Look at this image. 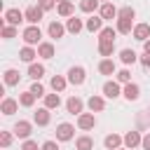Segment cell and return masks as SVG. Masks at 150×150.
I'll list each match as a JSON object with an SVG mask.
<instances>
[{
	"label": "cell",
	"mask_w": 150,
	"mask_h": 150,
	"mask_svg": "<svg viewBox=\"0 0 150 150\" xmlns=\"http://www.w3.org/2000/svg\"><path fill=\"white\" fill-rule=\"evenodd\" d=\"M141 63H143L145 68H150V54H143V56H141Z\"/></svg>",
	"instance_id": "obj_45"
},
{
	"label": "cell",
	"mask_w": 150,
	"mask_h": 150,
	"mask_svg": "<svg viewBox=\"0 0 150 150\" xmlns=\"http://www.w3.org/2000/svg\"><path fill=\"white\" fill-rule=\"evenodd\" d=\"M80 9L87 12V14H91V12L98 9V0H80Z\"/></svg>",
	"instance_id": "obj_36"
},
{
	"label": "cell",
	"mask_w": 150,
	"mask_h": 150,
	"mask_svg": "<svg viewBox=\"0 0 150 150\" xmlns=\"http://www.w3.org/2000/svg\"><path fill=\"white\" fill-rule=\"evenodd\" d=\"M42 150H59V143L56 141H45L42 143Z\"/></svg>",
	"instance_id": "obj_43"
},
{
	"label": "cell",
	"mask_w": 150,
	"mask_h": 150,
	"mask_svg": "<svg viewBox=\"0 0 150 150\" xmlns=\"http://www.w3.org/2000/svg\"><path fill=\"white\" fill-rule=\"evenodd\" d=\"M115 35H117V28L105 26V28L98 30V42H115Z\"/></svg>",
	"instance_id": "obj_20"
},
{
	"label": "cell",
	"mask_w": 150,
	"mask_h": 150,
	"mask_svg": "<svg viewBox=\"0 0 150 150\" xmlns=\"http://www.w3.org/2000/svg\"><path fill=\"white\" fill-rule=\"evenodd\" d=\"M87 105H89V110L91 112H101L103 108H105V101H103V96H89V101H87Z\"/></svg>",
	"instance_id": "obj_23"
},
{
	"label": "cell",
	"mask_w": 150,
	"mask_h": 150,
	"mask_svg": "<svg viewBox=\"0 0 150 150\" xmlns=\"http://www.w3.org/2000/svg\"><path fill=\"white\" fill-rule=\"evenodd\" d=\"M141 141H143V136L138 131H127L124 134V148H129V150H134L136 145H141Z\"/></svg>",
	"instance_id": "obj_14"
},
{
	"label": "cell",
	"mask_w": 150,
	"mask_h": 150,
	"mask_svg": "<svg viewBox=\"0 0 150 150\" xmlns=\"http://www.w3.org/2000/svg\"><path fill=\"white\" fill-rule=\"evenodd\" d=\"M77 127H80L82 131L94 129V127H96V117H94V112H82V115H77Z\"/></svg>",
	"instance_id": "obj_6"
},
{
	"label": "cell",
	"mask_w": 150,
	"mask_h": 150,
	"mask_svg": "<svg viewBox=\"0 0 150 150\" xmlns=\"http://www.w3.org/2000/svg\"><path fill=\"white\" fill-rule=\"evenodd\" d=\"M143 52H145V54H150V38L143 42Z\"/></svg>",
	"instance_id": "obj_46"
},
{
	"label": "cell",
	"mask_w": 150,
	"mask_h": 150,
	"mask_svg": "<svg viewBox=\"0 0 150 150\" xmlns=\"http://www.w3.org/2000/svg\"><path fill=\"white\" fill-rule=\"evenodd\" d=\"M56 2H59V0H38V5H40V7L45 9V12L54 9V7H56Z\"/></svg>",
	"instance_id": "obj_41"
},
{
	"label": "cell",
	"mask_w": 150,
	"mask_h": 150,
	"mask_svg": "<svg viewBox=\"0 0 150 150\" xmlns=\"http://www.w3.org/2000/svg\"><path fill=\"white\" fill-rule=\"evenodd\" d=\"M42 75H45V66L42 63H30L28 66V77L30 80H40Z\"/></svg>",
	"instance_id": "obj_30"
},
{
	"label": "cell",
	"mask_w": 150,
	"mask_h": 150,
	"mask_svg": "<svg viewBox=\"0 0 150 150\" xmlns=\"http://www.w3.org/2000/svg\"><path fill=\"white\" fill-rule=\"evenodd\" d=\"M56 12H59L61 16H66V19L75 16V7H73V2H70V0H63V2H59V5H56Z\"/></svg>",
	"instance_id": "obj_17"
},
{
	"label": "cell",
	"mask_w": 150,
	"mask_h": 150,
	"mask_svg": "<svg viewBox=\"0 0 150 150\" xmlns=\"http://www.w3.org/2000/svg\"><path fill=\"white\" fill-rule=\"evenodd\" d=\"M141 145H143V150H150V131L143 136V141H141Z\"/></svg>",
	"instance_id": "obj_44"
},
{
	"label": "cell",
	"mask_w": 150,
	"mask_h": 150,
	"mask_svg": "<svg viewBox=\"0 0 150 150\" xmlns=\"http://www.w3.org/2000/svg\"><path fill=\"white\" fill-rule=\"evenodd\" d=\"M82 108H84V103H82V98H77V96H70V98L66 101V110H68L70 115H82Z\"/></svg>",
	"instance_id": "obj_11"
},
{
	"label": "cell",
	"mask_w": 150,
	"mask_h": 150,
	"mask_svg": "<svg viewBox=\"0 0 150 150\" xmlns=\"http://www.w3.org/2000/svg\"><path fill=\"white\" fill-rule=\"evenodd\" d=\"M47 33H49V38L59 40V38H63V33H66V26H63V23H59V21H52V23L47 26Z\"/></svg>",
	"instance_id": "obj_18"
},
{
	"label": "cell",
	"mask_w": 150,
	"mask_h": 150,
	"mask_svg": "<svg viewBox=\"0 0 150 150\" xmlns=\"http://www.w3.org/2000/svg\"><path fill=\"white\" fill-rule=\"evenodd\" d=\"M117 19H129V21H134L136 19V9L134 7H120V12H117Z\"/></svg>",
	"instance_id": "obj_34"
},
{
	"label": "cell",
	"mask_w": 150,
	"mask_h": 150,
	"mask_svg": "<svg viewBox=\"0 0 150 150\" xmlns=\"http://www.w3.org/2000/svg\"><path fill=\"white\" fill-rule=\"evenodd\" d=\"M75 148H77V150H94V138L87 136V134H84V136H77V138H75Z\"/></svg>",
	"instance_id": "obj_24"
},
{
	"label": "cell",
	"mask_w": 150,
	"mask_h": 150,
	"mask_svg": "<svg viewBox=\"0 0 150 150\" xmlns=\"http://www.w3.org/2000/svg\"><path fill=\"white\" fill-rule=\"evenodd\" d=\"M103 96H105V98H117V96H122L120 82H115V80H108V82L103 84Z\"/></svg>",
	"instance_id": "obj_8"
},
{
	"label": "cell",
	"mask_w": 150,
	"mask_h": 150,
	"mask_svg": "<svg viewBox=\"0 0 150 150\" xmlns=\"http://www.w3.org/2000/svg\"><path fill=\"white\" fill-rule=\"evenodd\" d=\"M21 21H26V14L23 12H19V9H7L5 12V23H9V26H19Z\"/></svg>",
	"instance_id": "obj_7"
},
{
	"label": "cell",
	"mask_w": 150,
	"mask_h": 150,
	"mask_svg": "<svg viewBox=\"0 0 150 150\" xmlns=\"http://www.w3.org/2000/svg\"><path fill=\"white\" fill-rule=\"evenodd\" d=\"M38 56V49H33L30 45H26V47H21V52H19V59L21 61H26V63H33V59Z\"/></svg>",
	"instance_id": "obj_25"
},
{
	"label": "cell",
	"mask_w": 150,
	"mask_h": 150,
	"mask_svg": "<svg viewBox=\"0 0 150 150\" xmlns=\"http://www.w3.org/2000/svg\"><path fill=\"white\" fill-rule=\"evenodd\" d=\"M84 80H87V70H84L82 66H73V68L68 70V82H70V84L80 87V84H84Z\"/></svg>",
	"instance_id": "obj_2"
},
{
	"label": "cell",
	"mask_w": 150,
	"mask_h": 150,
	"mask_svg": "<svg viewBox=\"0 0 150 150\" xmlns=\"http://www.w3.org/2000/svg\"><path fill=\"white\" fill-rule=\"evenodd\" d=\"M30 91H33V94H35L38 98H40V96H45V87L40 84V80H35V82L30 84Z\"/></svg>",
	"instance_id": "obj_39"
},
{
	"label": "cell",
	"mask_w": 150,
	"mask_h": 150,
	"mask_svg": "<svg viewBox=\"0 0 150 150\" xmlns=\"http://www.w3.org/2000/svg\"><path fill=\"white\" fill-rule=\"evenodd\" d=\"M21 150H42V148H38V143H35V141L26 138V141H23V145H21Z\"/></svg>",
	"instance_id": "obj_42"
},
{
	"label": "cell",
	"mask_w": 150,
	"mask_h": 150,
	"mask_svg": "<svg viewBox=\"0 0 150 150\" xmlns=\"http://www.w3.org/2000/svg\"><path fill=\"white\" fill-rule=\"evenodd\" d=\"M35 98H38V96H35V94H33L30 89H28V91H23V94H19V103H21L23 108H33Z\"/></svg>",
	"instance_id": "obj_32"
},
{
	"label": "cell",
	"mask_w": 150,
	"mask_h": 150,
	"mask_svg": "<svg viewBox=\"0 0 150 150\" xmlns=\"http://www.w3.org/2000/svg\"><path fill=\"white\" fill-rule=\"evenodd\" d=\"M84 28L89 30V33H98L101 28H103V16L98 14V16H89L87 21H84Z\"/></svg>",
	"instance_id": "obj_16"
},
{
	"label": "cell",
	"mask_w": 150,
	"mask_h": 150,
	"mask_svg": "<svg viewBox=\"0 0 150 150\" xmlns=\"http://www.w3.org/2000/svg\"><path fill=\"white\" fill-rule=\"evenodd\" d=\"M122 143H124V136H117V134H108L103 138V145L108 150H117V148H122Z\"/></svg>",
	"instance_id": "obj_15"
},
{
	"label": "cell",
	"mask_w": 150,
	"mask_h": 150,
	"mask_svg": "<svg viewBox=\"0 0 150 150\" xmlns=\"http://www.w3.org/2000/svg\"><path fill=\"white\" fill-rule=\"evenodd\" d=\"M117 33H122V35H129V33H134V26H131V21L129 19H117Z\"/></svg>",
	"instance_id": "obj_33"
},
{
	"label": "cell",
	"mask_w": 150,
	"mask_h": 150,
	"mask_svg": "<svg viewBox=\"0 0 150 150\" xmlns=\"http://www.w3.org/2000/svg\"><path fill=\"white\" fill-rule=\"evenodd\" d=\"M14 35H16V26H9V23H5V26H2V38H5V40H12Z\"/></svg>",
	"instance_id": "obj_38"
},
{
	"label": "cell",
	"mask_w": 150,
	"mask_h": 150,
	"mask_svg": "<svg viewBox=\"0 0 150 150\" xmlns=\"http://www.w3.org/2000/svg\"><path fill=\"white\" fill-rule=\"evenodd\" d=\"M117 150H129V148H117Z\"/></svg>",
	"instance_id": "obj_47"
},
{
	"label": "cell",
	"mask_w": 150,
	"mask_h": 150,
	"mask_svg": "<svg viewBox=\"0 0 150 150\" xmlns=\"http://www.w3.org/2000/svg\"><path fill=\"white\" fill-rule=\"evenodd\" d=\"M59 105H61V96H59V91H54V94H45V108L56 110Z\"/></svg>",
	"instance_id": "obj_26"
},
{
	"label": "cell",
	"mask_w": 150,
	"mask_h": 150,
	"mask_svg": "<svg viewBox=\"0 0 150 150\" xmlns=\"http://www.w3.org/2000/svg\"><path fill=\"white\" fill-rule=\"evenodd\" d=\"M73 136H75V127H73V124L61 122V124L56 127V141H73Z\"/></svg>",
	"instance_id": "obj_3"
},
{
	"label": "cell",
	"mask_w": 150,
	"mask_h": 150,
	"mask_svg": "<svg viewBox=\"0 0 150 150\" xmlns=\"http://www.w3.org/2000/svg\"><path fill=\"white\" fill-rule=\"evenodd\" d=\"M112 52H115V42H98V54L101 56H112Z\"/></svg>",
	"instance_id": "obj_35"
},
{
	"label": "cell",
	"mask_w": 150,
	"mask_h": 150,
	"mask_svg": "<svg viewBox=\"0 0 150 150\" xmlns=\"http://www.w3.org/2000/svg\"><path fill=\"white\" fill-rule=\"evenodd\" d=\"M38 56L52 59V56H54V45H52V42H40V45H38Z\"/></svg>",
	"instance_id": "obj_27"
},
{
	"label": "cell",
	"mask_w": 150,
	"mask_h": 150,
	"mask_svg": "<svg viewBox=\"0 0 150 150\" xmlns=\"http://www.w3.org/2000/svg\"><path fill=\"white\" fill-rule=\"evenodd\" d=\"M30 134H33V124H30L28 120H19V122L14 124V136H19V138L26 141Z\"/></svg>",
	"instance_id": "obj_4"
},
{
	"label": "cell",
	"mask_w": 150,
	"mask_h": 150,
	"mask_svg": "<svg viewBox=\"0 0 150 150\" xmlns=\"http://www.w3.org/2000/svg\"><path fill=\"white\" fill-rule=\"evenodd\" d=\"M21 38H23V42L26 45H40V38H42V30L35 26V23H30L28 28H23V33H21Z\"/></svg>",
	"instance_id": "obj_1"
},
{
	"label": "cell",
	"mask_w": 150,
	"mask_h": 150,
	"mask_svg": "<svg viewBox=\"0 0 150 150\" xmlns=\"http://www.w3.org/2000/svg\"><path fill=\"white\" fill-rule=\"evenodd\" d=\"M82 28H84V23H82V19H77V16H70V19L66 21V30L73 33V35H77Z\"/></svg>",
	"instance_id": "obj_21"
},
{
	"label": "cell",
	"mask_w": 150,
	"mask_h": 150,
	"mask_svg": "<svg viewBox=\"0 0 150 150\" xmlns=\"http://www.w3.org/2000/svg\"><path fill=\"white\" fill-rule=\"evenodd\" d=\"M117 12H120V9H117L112 2H103V5L98 7V14L103 16V21H105V19H117Z\"/></svg>",
	"instance_id": "obj_12"
},
{
	"label": "cell",
	"mask_w": 150,
	"mask_h": 150,
	"mask_svg": "<svg viewBox=\"0 0 150 150\" xmlns=\"http://www.w3.org/2000/svg\"><path fill=\"white\" fill-rule=\"evenodd\" d=\"M122 96H124L127 101H136V98L141 96V87H138L136 82H129V84H124V89H122Z\"/></svg>",
	"instance_id": "obj_10"
},
{
	"label": "cell",
	"mask_w": 150,
	"mask_h": 150,
	"mask_svg": "<svg viewBox=\"0 0 150 150\" xmlns=\"http://www.w3.org/2000/svg\"><path fill=\"white\" fill-rule=\"evenodd\" d=\"M9 143H12V134L9 131H0V145L2 148H9Z\"/></svg>",
	"instance_id": "obj_40"
},
{
	"label": "cell",
	"mask_w": 150,
	"mask_h": 150,
	"mask_svg": "<svg viewBox=\"0 0 150 150\" xmlns=\"http://www.w3.org/2000/svg\"><path fill=\"white\" fill-rule=\"evenodd\" d=\"M49 120H52L49 108H38V110L33 112V122H35L38 127H47V124H49Z\"/></svg>",
	"instance_id": "obj_9"
},
{
	"label": "cell",
	"mask_w": 150,
	"mask_h": 150,
	"mask_svg": "<svg viewBox=\"0 0 150 150\" xmlns=\"http://www.w3.org/2000/svg\"><path fill=\"white\" fill-rule=\"evenodd\" d=\"M49 84H52V89H54V91H59V94H61V91L66 89V84H68V77H63V75H54V77L49 80Z\"/></svg>",
	"instance_id": "obj_28"
},
{
	"label": "cell",
	"mask_w": 150,
	"mask_h": 150,
	"mask_svg": "<svg viewBox=\"0 0 150 150\" xmlns=\"http://www.w3.org/2000/svg\"><path fill=\"white\" fill-rule=\"evenodd\" d=\"M23 14H26V21H28V23H35V26H38L40 19H42V14H45V9H42L40 5H30Z\"/></svg>",
	"instance_id": "obj_5"
},
{
	"label": "cell",
	"mask_w": 150,
	"mask_h": 150,
	"mask_svg": "<svg viewBox=\"0 0 150 150\" xmlns=\"http://www.w3.org/2000/svg\"><path fill=\"white\" fill-rule=\"evenodd\" d=\"M136 59H138V54H136L134 49H122V52H120V61H122L124 66H129V63H136Z\"/></svg>",
	"instance_id": "obj_29"
},
{
	"label": "cell",
	"mask_w": 150,
	"mask_h": 150,
	"mask_svg": "<svg viewBox=\"0 0 150 150\" xmlns=\"http://www.w3.org/2000/svg\"><path fill=\"white\" fill-rule=\"evenodd\" d=\"M59 2H63V0H59Z\"/></svg>",
	"instance_id": "obj_49"
},
{
	"label": "cell",
	"mask_w": 150,
	"mask_h": 150,
	"mask_svg": "<svg viewBox=\"0 0 150 150\" xmlns=\"http://www.w3.org/2000/svg\"><path fill=\"white\" fill-rule=\"evenodd\" d=\"M117 82H120V84H129V82H131V70L122 68V70L117 73Z\"/></svg>",
	"instance_id": "obj_37"
},
{
	"label": "cell",
	"mask_w": 150,
	"mask_h": 150,
	"mask_svg": "<svg viewBox=\"0 0 150 150\" xmlns=\"http://www.w3.org/2000/svg\"><path fill=\"white\" fill-rule=\"evenodd\" d=\"M19 110V101L16 98H2V103H0V112L2 115H14Z\"/></svg>",
	"instance_id": "obj_13"
},
{
	"label": "cell",
	"mask_w": 150,
	"mask_h": 150,
	"mask_svg": "<svg viewBox=\"0 0 150 150\" xmlns=\"http://www.w3.org/2000/svg\"><path fill=\"white\" fill-rule=\"evenodd\" d=\"M115 70H117V66H115L112 59H103V61L98 63V73H101V75H115Z\"/></svg>",
	"instance_id": "obj_22"
},
{
	"label": "cell",
	"mask_w": 150,
	"mask_h": 150,
	"mask_svg": "<svg viewBox=\"0 0 150 150\" xmlns=\"http://www.w3.org/2000/svg\"><path fill=\"white\" fill-rule=\"evenodd\" d=\"M134 38L141 40V42H145V40L150 38V26H148V23H136V26H134Z\"/></svg>",
	"instance_id": "obj_19"
},
{
	"label": "cell",
	"mask_w": 150,
	"mask_h": 150,
	"mask_svg": "<svg viewBox=\"0 0 150 150\" xmlns=\"http://www.w3.org/2000/svg\"><path fill=\"white\" fill-rule=\"evenodd\" d=\"M103 2H110V0H103Z\"/></svg>",
	"instance_id": "obj_48"
},
{
	"label": "cell",
	"mask_w": 150,
	"mask_h": 150,
	"mask_svg": "<svg viewBox=\"0 0 150 150\" xmlns=\"http://www.w3.org/2000/svg\"><path fill=\"white\" fill-rule=\"evenodd\" d=\"M19 80H21L19 70H14V68L5 70V84H7V87H14V84H19Z\"/></svg>",
	"instance_id": "obj_31"
}]
</instances>
